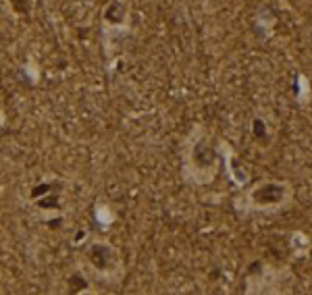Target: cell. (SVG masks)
<instances>
[{
    "label": "cell",
    "instance_id": "3957f363",
    "mask_svg": "<svg viewBox=\"0 0 312 295\" xmlns=\"http://www.w3.org/2000/svg\"><path fill=\"white\" fill-rule=\"evenodd\" d=\"M293 202V187L285 179H260L241 193L235 206L244 212L275 214Z\"/></svg>",
    "mask_w": 312,
    "mask_h": 295
},
{
    "label": "cell",
    "instance_id": "6da1fadb",
    "mask_svg": "<svg viewBox=\"0 0 312 295\" xmlns=\"http://www.w3.org/2000/svg\"><path fill=\"white\" fill-rule=\"evenodd\" d=\"M221 148L214 144L206 127L194 125L181 146V177L192 187H204L216 179Z\"/></svg>",
    "mask_w": 312,
    "mask_h": 295
},
{
    "label": "cell",
    "instance_id": "7a4b0ae2",
    "mask_svg": "<svg viewBox=\"0 0 312 295\" xmlns=\"http://www.w3.org/2000/svg\"><path fill=\"white\" fill-rule=\"evenodd\" d=\"M81 264L88 277L96 283L117 287L123 281L125 264L121 252L104 237H94L81 252Z\"/></svg>",
    "mask_w": 312,
    "mask_h": 295
},
{
    "label": "cell",
    "instance_id": "277c9868",
    "mask_svg": "<svg viewBox=\"0 0 312 295\" xmlns=\"http://www.w3.org/2000/svg\"><path fill=\"white\" fill-rule=\"evenodd\" d=\"M102 23H104V29H113V32L121 34L127 29L129 25V9L123 0H111L106 4V9L102 13Z\"/></svg>",
    "mask_w": 312,
    "mask_h": 295
},
{
    "label": "cell",
    "instance_id": "5b68a950",
    "mask_svg": "<svg viewBox=\"0 0 312 295\" xmlns=\"http://www.w3.org/2000/svg\"><path fill=\"white\" fill-rule=\"evenodd\" d=\"M275 125H273V121L269 116H254V119H250V135L256 142V146H260L262 150H267V148L273 146L275 142Z\"/></svg>",
    "mask_w": 312,
    "mask_h": 295
},
{
    "label": "cell",
    "instance_id": "8992f818",
    "mask_svg": "<svg viewBox=\"0 0 312 295\" xmlns=\"http://www.w3.org/2000/svg\"><path fill=\"white\" fill-rule=\"evenodd\" d=\"M221 154L225 156V162H227V168H229V177H231V181L237 185V187H244L246 185V181H248V173L244 168H241V165H239V160H237V156L233 154V150L231 148L225 144V142H221Z\"/></svg>",
    "mask_w": 312,
    "mask_h": 295
}]
</instances>
